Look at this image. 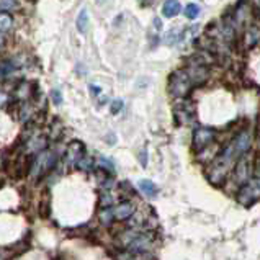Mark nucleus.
Masks as SVG:
<instances>
[{"mask_svg":"<svg viewBox=\"0 0 260 260\" xmlns=\"http://www.w3.org/2000/svg\"><path fill=\"white\" fill-rule=\"evenodd\" d=\"M183 13H185V16L188 20H195L196 16L200 15V7L196 3H188L185 7V10H183Z\"/></svg>","mask_w":260,"mask_h":260,"instance_id":"aec40b11","label":"nucleus"},{"mask_svg":"<svg viewBox=\"0 0 260 260\" xmlns=\"http://www.w3.org/2000/svg\"><path fill=\"white\" fill-rule=\"evenodd\" d=\"M120 190L123 191V193H128L126 195V198L129 200V196H133L134 195V188L131 186V183L129 182H123V183H120Z\"/></svg>","mask_w":260,"mask_h":260,"instance_id":"5701e85b","label":"nucleus"},{"mask_svg":"<svg viewBox=\"0 0 260 260\" xmlns=\"http://www.w3.org/2000/svg\"><path fill=\"white\" fill-rule=\"evenodd\" d=\"M90 92H92L93 97H97V95H100V93H101V88H100V87H97V86H90Z\"/></svg>","mask_w":260,"mask_h":260,"instance_id":"cd10ccee","label":"nucleus"},{"mask_svg":"<svg viewBox=\"0 0 260 260\" xmlns=\"http://www.w3.org/2000/svg\"><path fill=\"white\" fill-rule=\"evenodd\" d=\"M3 43H5V39H3V36H2V33H0V49L3 48Z\"/></svg>","mask_w":260,"mask_h":260,"instance_id":"7c9ffc66","label":"nucleus"},{"mask_svg":"<svg viewBox=\"0 0 260 260\" xmlns=\"http://www.w3.org/2000/svg\"><path fill=\"white\" fill-rule=\"evenodd\" d=\"M115 203L111 191H101L100 193V208H110Z\"/></svg>","mask_w":260,"mask_h":260,"instance_id":"412c9836","label":"nucleus"},{"mask_svg":"<svg viewBox=\"0 0 260 260\" xmlns=\"http://www.w3.org/2000/svg\"><path fill=\"white\" fill-rule=\"evenodd\" d=\"M191 88H193V84H191L185 69H177L169 76L167 90H169V93H171V97L177 98V100L186 98L188 93L191 92Z\"/></svg>","mask_w":260,"mask_h":260,"instance_id":"39448f33","label":"nucleus"},{"mask_svg":"<svg viewBox=\"0 0 260 260\" xmlns=\"http://www.w3.org/2000/svg\"><path fill=\"white\" fill-rule=\"evenodd\" d=\"M139 162H141V166L146 167L148 166V148H143L139 152Z\"/></svg>","mask_w":260,"mask_h":260,"instance_id":"a878e982","label":"nucleus"},{"mask_svg":"<svg viewBox=\"0 0 260 260\" xmlns=\"http://www.w3.org/2000/svg\"><path fill=\"white\" fill-rule=\"evenodd\" d=\"M7 103H8V95L0 92V106H3V105H7Z\"/></svg>","mask_w":260,"mask_h":260,"instance_id":"bb28decb","label":"nucleus"},{"mask_svg":"<svg viewBox=\"0 0 260 260\" xmlns=\"http://www.w3.org/2000/svg\"><path fill=\"white\" fill-rule=\"evenodd\" d=\"M95 167L98 169V171H103V172H108L111 175H115V162H113L111 159H108V157L105 156H100L95 159Z\"/></svg>","mask_w":260,"mask_h":260,"instance_id":"2eb2a0df","label":"nucleus"},{"mask_svg":"<svg viewBox=\"0 0 260 260\" xmlns=\"http://www.w3.org/2000/svg\"><path fill=\"white\" fill-rule=\"evenodd\" d=\"M12 25H13L12 15H8V13H0V33L8 31L10 28H12Z\"/></svg>","mask_w":260,"mask_h":260,"instance_id":"6ab92c4d","label":"nucleus"},{"mask_svg":"<svg viewBox=\"0 0 260 260\" xmlns=\"http://www.w3.org/2000/svg\"><path fill=\"white\" fill-rule=\"evenodd\" d=\"M115 246L129 252L154 254L157 246H159V241H157L156 231L124 228L115 236Z\"/></svg>","mask_w":260,"mask_h":260,"instance_id":"f257e3e1","label":"nucleus"},{"mask_svg":"<svg viewBox=\"0 0 260 260\" xmlns=\"http://www.w3.org/2000/svg\"><path fill=\"white\" fill-rule=\"evenodd\" d=\"M260 39V31L257 30V28H251V30L247 31V46L252 48L256 46V44L259 43Z\"/></svg>","mask_w":260,"mask_h":260,"instance_id":"4be33fe9","label":"nucleus"},{"mask_svg":"<svg viewBox=\"0 0 260 260\" xmlns=\"http://www.w3.org/2000/svg\"><path fill=\"white\" fill-rule=\"evenodd\" d=\"M152 2V0H139V3L143 5V7H146V5H149Z\"/></svg>","mask_w":260,"mask_h":260,"instance_id":"c756f323","label":"nucleus"},{"mask_svg":"<svg viewBox=\"0 0 260 260\" xmlns=\"http://www.w3.org/2000/svg\"><path fill=\"white\" fill-rule=\"evenodd\" d=\"M77 171H81L84 173H88V172H93L95 171V159L92 156H84L81 161H79V164L76 166Z\"/></svg>","mask_w":260,"mask_h":260,"instance_id":"dca6fc26","label":"nucleus"},{"mask_svg":"<svg viewBox=\"0 0 260 260\" xmlns=\"http://www.w3.org/2000/svg\"><path fill=\"white\" fill-rule=\"evenodd\" d=\"M98 219H100V224H103V226H111L113 221H115V214H113V206H110V208H100V211H98Z\"/></svg>","mask_w":260,"mask_h":260,"instance_id":"f3484780","label":"nucleus"},{"mask_svg":"<svg viewBox=\"0 0 260 260\" xmlns=\"http://www.w3.org/2000/svg\"><path fill=\"white\" fill-rule=\"evenodd\" d=\"M138 186L148 198H154V196H157V193H159V188H157V185L152 182V180H146V178L139 180Z\"/></svg>","mask_w":260,"mask_h":260,"instance_id":"4468645a","label":"nucleus"},{"mask_svg":"<svg viewBox=\"0 0 260 260\" xmlns=\"http://www.w3.org/2000/svg\"><path fill=\"white\" fill-rule=\"evenodd\" d=\"M252 177H254V159L249 154H246L233 166L229 177H228V180H226L224 185H231L237 191Z\"/></svg>","mask_w":260,"mask_h":260,"instance_id":"20e7f679","label":"nucleus"},{"mask_svg":"<svg viewBox=\"0 0 260 260\" xmlns=\"http://www.w3.org/2000/svg\"><path fill=\"white\" fill-rule=\"evenodd\" d=\"M228 144H229V148L233 149L234 156L237 157V159H241L242 156L249 154L252 149V144H254V136H252L251 129H247V128L241 129V131L237 133Z\"/></svg>","mask_w":260,"mask_h":260,"instance_id":"0eeeda50","label":"nucleus"},{"mask_svg":"<svg viewBox=\"0 0 260 260\" xmlns=\"http://www.w3.org/2000/svg\"><path fill=\"white\" fill-rule=\"evenodd\" d=\"M0 260H5V257H3V256H0Z\"/></svg>","mask_w":260,"mask_h":260,"instance_id":"2f4dec72","label":"nucleus"},{"mask_svg":"<svg viewBox=\"0 0 260 260\" xmlns=\"http://www.w3.org/2000/svg\"><path fill=\"white\" fill-rule=\"evenodd\" d=\"M180 2L178 0H166L162 5V15L166 16V18H173V16H177L180 13Z\"/></svg>","mask_w":260,"mask_h":260,"instance_id":"ddd939ff","label":"nucleus"},{"mask_svg":"<svg viewBox=\"0 0 260 260\" xmlns=\"http://www.w3.org/2000/svg\"><path fill=\"white\" fill-rule=\"evenodd\" d=\"M123 110V100H113L111 101V106H110V111L113 113V115H116V113H120Z\"/></svg>","mask_w":260,"mask_h":260,"instance_id":"b1692460","label":"nucleus"},{"mask_svg":"<svg viewBox=\"0 0 260 260\" xmlns=\"http://www.w3.org/2000/svg\"><path fill=\"white\" fill-rule=\"evenodd\" d=\"M113 259L115 260H156L154 254H139V252H129L123 251V249H116L113 252Z\"/></svg>","mask_w":260,"mask_h":260,"instance_id":"9b49d317","label":"nucleus"},{"mask_svg":"<svg viewBox=\"0 0 260 260\" xmlns=\"http://www.w3.org/2000/svg\"><path fill=\"white\" fill-rule=\"evenodd\" d=\"M236 200L246 208H251L260 200V157L254 159V177L237 190Z\"/></svg>","mask_w":260,"mask_h":260,"instance_id":"7ed1b4c3","label":"nucleus"},{"mask_svg":"<svg viewBox=\"0 0 260 260\" xmlns=\"http://www.w3.org/2000/svg\"><path fill=\"white\" fill-rule=\"evenodd\" d=\"M154 26L157 28V30H161V28H162V23H161V20H159V18H156V20H154Z\"/></svg>","mask_w":260,"mask_h":260,"instance_id":"c85d7f7f","label":"nucleus"},{"mask_svg":"<svg viewBox=\"0 0 260 260\" xmlns=\"http://www.w3.org/2000/svg\"><path fill=\"white\" fill-rule=\"evenodd\" d=\"M18 118H20V121H23V123L33 121L35 120V106H31L28 101H20Z\"/></svg>","mask_w":260,"mask_h":260,"instance_id":"f8f14e48","label":"nucleus"},{"mask_svg":"<svg viewBox=\"0 0 260 260\" xmlns=\"http://www.w3.org/2000/svg\"><path fill=\"white\" fill-rule=\"evenodd\" d=\"M216 138H218V134L213 128H208V126L195 128L193 136H191V146H193V151L198 154V152L211 148V146L216 144Z\"/></svg>","mask_w":260,"mask_h":260,"instance_id":"423d86ee","label":"nucleus"},{"mask_svg":"<svg viewBox=\"0 0 260 260\" xmlns=\"http://www.w3.org/2000/svg\"><path fill=\"white\" fill-rule=\"evenodd\" d=\"M136 205H134V201L131 200H123L120 201L118 205L113 206V214H115V221H128L129 218L133 216L134 213H136Z\"/></svg>","mask_w":260,"mask_h":260,"instance_id":"9d476101","label":"nucleus"},{"mask_svg":"<svg viewBox=\"0 0 260 260\" xmlns=\"http://www.w3.org/2000/svg\"><path fill=\"white\" fill-rule=\"evenodd\" d=\"M51 100H53L54 105H61L62 103V95H61L59 90H53V92H51Z\"/></svg>","mask_w":260,"mask_h":260,"instance_id":"393cba45","label":"nucleus"},{"mask_svg":"<svg viewBox=\"0 0 260 260\" xmlns=\"http://www.w3.org/2000/svg\"><path fill=\"white\" fill-rule=\"evenodd\" d=\"M87 25H88V12L87 8H82L81 13L77 16V21H76V26L79 33H82V35H86L87 33Z\"/></svg>","mask_w":260,"mask_h":260,"instance_id":"a211bd4d","label":"nucleus"},{"mask_svg":"<svg viewBox=\"0 0 260 260\" xmlns=\"http://www.w3.org/2000/svg\"><path fill=\"white\" fill-rule=\"evenodd\" d=\"M86 154H87V151H86L84 143H81V141H72V143H69V146L66 148L64 157H62V159H64V164L67 167L76 169L79 161H81Z\"/></svg>","mask_w":260,"mask_h":260,"instance_id":"1a4fd4ad","label":"nucleus"},{"mask_svg":"<svg viewBox=\"0 0 260 260\" xmlns=\"http://www.w3.org/2000/svg\"><path fill=\"white\" fill-rule=\"evenodd\" d=\"M59 162V156L53 149H46L39 154L31 157V167H30V177L33 182H39L56 169Z\"/></svg>","mask_w":260,"mask_h":260,"instance_id":"f03ea898","label":"nucleus"},{"mask_svg":"<svg viewBox=\"0 0 260 260\" xmlns=\"http://www.w3.org/2000/svg\"><path fill=\"white\" fill-rule=\"evenodd\" d=\"M173 116H175L177 124H183V126L191 124L195 121V106H193V103H191L190 100H186V98L178 100V103L175 105V108H173Z\"/></svg>","mask_w":260,"mask_h":260,"instance_id":"6e6552de","label":"nucleus"}]
</instances>
